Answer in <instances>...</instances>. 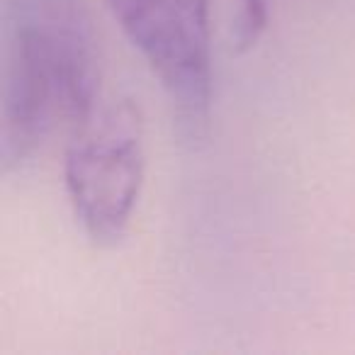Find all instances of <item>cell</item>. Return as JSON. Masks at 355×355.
<instances>
[{
    "mask_svg": "<svg viewBox=\"0 0 355 355\" xmlns=\"http://www.w3.org/2000/svg\"><path fill=\"white\" fill-rule=\"evenodd\" d=\"M98 69L76 0H17L8 8L3 69V163L20 166L59 122L93 119Z\"/></svg>",
    "mask_w": 355,
    "mask_h": 355,
    "instance_id": "1",
    "label": "cell"
},
{
    "mask_svg": "<svg viewBox=\"0 0 355 355\" xmlns=\"http://www.w3.org/2000/svg\"><path fill=\"white\" fill-rule=\"evenodd\" d=\"M119 27L166 88L185 134L209 119L212 59L207 0H107Z\"/></svg>",
    "mask_w": 355,
    "mask_h": 355,
    "instance_id": "2",
    "label": "cell"
},
{
    "mask_svg": "<svg viewBox=\"0 0 355 355\" xmlns=\"http://www.w3.org/2000/svg\"><path fill=\"white\" fill-rule=\"evenodd\" d=\"M141 180L144 151L132 112L117 110L78 129L66 153V188L95 243H117L127 234Z\"/></svg>",
    "mask_w": 355,
    "mask_h": 355,
    "instance_id": "3",
    "label": "cell"
},
{
    "mask_svg": "<svg viewBox=\"0 0 355 355\" xmlns=\"http://www.w3.org/2000/svg\"><path fill=\"white\" fill-rule=\"evenodd\" d=\"M268 25V0H241V12L236 20V46L251 49L261 40Z\"/></svg>",
    "mask_w": 355,
    "mask_h": 355,
    "instance_id": "4",
    "label": "cell"
}]
</instances>
